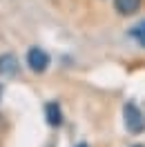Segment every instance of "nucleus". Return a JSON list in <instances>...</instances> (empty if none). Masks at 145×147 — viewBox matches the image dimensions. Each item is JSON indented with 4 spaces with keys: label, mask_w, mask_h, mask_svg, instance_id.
<instances>
[{
    "label": "nucleus",
    "mask_w": 145,
    "mask_h": 147,
    "mask_svg": "<svg viewBox=\"0 0 145 147\" xmlns=\"http://www.w3.org/2000/svg\"><path fill=\"white\" fill-rule=\"evenodd\" d=\"M45 114H47V123H49L51 127H58V125L63 123V111H60V107H58L56 102H49V105H47Z\"/></svg>",
    "instance_id": "39448f33"
},
{
    "label": "nucleus",
    "mask_w": 145,
    "mask_h": 147,
    "mask_svg": "<svg viewBox=\"0 0 145 147\" xmlns=\"http://www.w3.org/2000/svg\"><path fill=\"white\" fill-rule=\"evenodd\" d=\"M134 147H143V145H134Z\"/></svg>",
    "instance_id": "6e6552de"
},
{
    "label": "nucleus",
    "mask_w": 145,
    "mask_h": 147,
    "mask_svg": "<svg viewBox=\"0 0 145 147\" xmlns=\"http://www.w3.org/2000/svg\"><path fill=\"white\" fill-rule=\"evenodd\" d=\"M123 116H125V127L132 134H141L145 129V116L141 114V109L136 107L134 102H127L123 107Z\"/></svg>",
    "instance_id": "f257e3e1"
},
{
    "label": "nucleus",
    "mask_w": 145,
    "mask_h": 147,
    "mask_svg": "<svg viewBox=\"0 0 145 147\" xmlns=\"http://www.w3.org/2000/svg\"><path fill=\"white\" fill-rule=\"evenodd\" d=\"M16 69H18V60L11 54L0 56V74H2V76H14Z\"/></svg>",
    "instance_id": "20e7f679"
},
{
    "label": "nucleus",
    "mask_w": 145,
    "mask_h": 147,
    "mask_svg": "<svg viewBox=\"0 0 145 147\" xmlns=\"http://www.w3.org/2000/svg\"><path fill=\"white\" fill-rule=\"evenodd\" d=\"M0 94H2V87H0Z\"/></svg>",
    "instance_id": "1a4fd4ad"
},
{
    "label": "nucleus",
    "mask_w": 145,
    "mask_h": 147,
    "mask_svg": "<svg viewBox=\"0 0 145 147\" xmlns=\"http://www.w3.org/2000/svg\"><path fill=\"white\" fill-rule=\"evenodd\" d=\"M129 34H132V38H136V40L145 47V20H143V22H138L136 27H132V31H129Z\"/></svg>",
    "instance_id": "423d86ee"
},
{
    "label": "nucleus",
    "mask_w": 145,
    "mask_h": 147,
    "mask_svg": "<svg viewBox=\"0 0 145 147\" xmlns=\"http://www.w3.org/2000/svg\"><path fill=\"white\" fill-rule=\"evenodd\" d=\"M27 65L31 71L36 74H43L49 67V56H47L45 49H40V47H31L27 51Z\"/></svg>",
    "instance_id": "f03ea898"
},
{
    "label": "nucleus",
    "mask_w": 145,
    "mask_h": 147,
    "mask_svg": "<svg viewBox=\"0 0 145 147\" xmlns=\"http://www.w3.org/2000/svg\"><path fill=\"white\" fill-rule=\"evenodd\" d=\"M141 2L143 0H114V9L121 13V16H132L141 9Z\"/></svg>",
    "instance_id": "7ed1b4c3"
},
{
    "label": "nucleus",
    "mask_w": 145,
    "mask_h": 147,
    "mask_svg": "<svg viewBox=\"0 0 145 147\" xmlns=\"http://www.w3.org/2000/svg\"><path fill=\"white\" fill-rule=\"evenodd\" d=\"M78 147H87V145H78Z\"/></svg>",
    "instance_id": "0eeeda50"
}]
</instances>
